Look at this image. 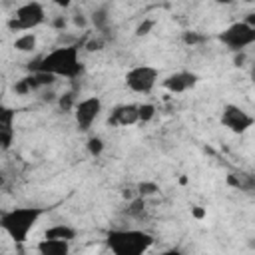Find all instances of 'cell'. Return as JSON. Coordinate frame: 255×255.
Instances as JSON below:
<instances>
[{
  "instance_id": "1",
  "label": "cell",
  "mask_w": 255,
  "mask_h": 255,
  "mask_svg": "<svg viewBox=\"0 0 255 255\" xmlns=\"http://www.w3.org/2000/svg\"><path fill=\"white\" fill-rule=\"evenodd\" d=\"M30 72L42 70V72H50L56 78H78L82 74V62H80V46L78 44H70V46H60L52 52H48L46 56H42L36 62H30L28 66Z\"/></svg>"
},
{
  "instance_id": "2",
  "label": "cell",
  "mask_w": 255,
  "mask_h": 255,
  "mask_svg": "<svg viewBox=\"0 0 255 255\" xmlns=\"http://www.w3.org/2000/svg\"><path fill=\"white\" fill-rule=\"evenodd\" d=\"M46 213L44 207H16L0 215V227L8 233V237L16 243H24L28 239L30 229L38 223V219Z\"/></svg>"
},
{
  "instance_id": "3",
  "label": "cell",
  "mask_w": 255,
  "mask_h": 255,
  "mask_svg": "<svg viewBox=\"0 0 255 255\" xmlns=\"http://www.w3.org/2000/svg\"><path fill=\"white\" fill-rule=\"evenodd\" d=\"M153 243V237L139 229H114L106 235V245L116 255H141Z\"/></svg>"
},
{
  "instance_id": "4",
  "label": "cell",
  "mask_w": 255,
  "mask_h": 255,
  "mask_svg": "<svg viewBox=\"0 0 255 255\" xmlns=\"http://www.w3.org/2000/svg\"><path fill=\"white\" fill-rule=\"evenodd\" d=\"M219 40L233 52H239L255 42V26H249L247 22H235L221 32Z\"/></svg>"
},
{
  "instance_id": "5",
  "label": "cell",
  "mask_w": 255,
  "mask_h": 255,
  "mask_svg": "<svg viewBox=\"0 0 255 255\" xmlns=\"http://www.w3.org/2000/svg\"><path fill=\"white\" fill-rule=\"evenodd\" d=\"M157 82V70L151 66H135L126 74V86L135 94H149Z\"/></svg>"
},
{
  "instance_id": "6",
  "label": "cell",
  "mask_w": 255,
  "mask_h": 255,
  "mask_svg": "<svg viewBox=\"0 0 255 255\" xmlns=\"http://www.w3.org/2000/svg\"><path fill=\"white\" fill-rule=\"evenodd\" d=\"M102 112V100L98 96H90L74 106V116H76V126L80 131H88L92 124L98 120Z\"/></svg>"
},
{
  "instance_id": "7",
  "label": "cell",
  "mask_w": 255,
  "mask_h": 255,
  "mask_svg": "<svg viewBox=\"0 0 255 255\" xmlns=\"http://www.w3.org/2000/svg\"><path fill=\"white\" fill-rule=\"evenodd\" d=\"M221 124L225 128H229L233 133H243V131H247L255 124V120H253V116H249L239 106L227 104L223 108V114H221Z\"/></svg>"
},
{
  "instance_id": "8",
  "label": "cell",
  "mask_w": 255,
  "mask_h": 255,
  "mask_svg": "<svg viewBox=\"0 0 255 255\" xmlns=\"http://www.w3.org/2000/svg\"><path fill=\"white\" fill-rule=\"evenodd\" d=\"M14 18L20 22V28L22 30H32V28H36V26H40L44 22L46 12H44V8H42L40 2H34L32 0V2H26V4L18 6Z\"/></svg>"
},
{
  "instance_id": "9",
  "label": "cell",
  "mask_w": 255,
  "mask_h": 255,
  "mask_svg": "<svg viewBox=\"0 0 255 255\" xmlns=\"http://www.w3.org/2000/svg\"><path fill=\"white\" fill-rule=\"evenodd\" d=\"M197 80L199 78L193 72H175L163 80V88L171 94H183V92L191 90L197 84Z\"/></svg>"
},
{
  "instance_id": "10",
  "label": "cell",
  "mask_w": 255,
  "mask_h": 255,
  "mask_svg": "<svg viewBox=\"0 0 255 255\" xmlns=\"http://www.w3.org/2000/svg\"><path fill=\"white\" fill-rule=\"evenodd\" d=\"M110 126H133L137 124V106L133 104H122L116 106L108 118Z\"/></svg>"
},
{
  "instance_id": "11",
  "label": "cell",
  "mask_w": 255,
  "mask_h": 255,
  "mask_svg": "<svg viewBox=\"0 0 255 255\" xmlns=\"http://www.w3.org/2000/svg\"><path fill=\"white\" fill-rule=\"evenodd\" d=\"M36 249L42 253V255H66L70 251V241L66 239H50V237H44Z\"/></svg>"
},
{
  "instance_id": "12",
  "label": "cell",
  "mask_w": 255,
  "mask_h": 255,
  "mask_svg": "<svg viewBox=\"0 0 255 255\" xmlns=\"http://www.w3.org/2000/svg\"><path fill=\"white\" fill-rule=\"evenodd\" d=\"M76 229L74 227H70V225H54V227H50V229H46L44 231V237H50V239H66V241H72L74 237H76Z\"/></svg>"
},
{
  "instance_id": "13",
  "label": "cell",
  "mask_w": 255,
  "mask_h": 255,
  "mask_svg": "<svg viewBox=\"0 0 255 255\" xmlns=\"http://www.w3.org/2000/svg\"><path fill=\"white\" fill-rule=\"evenodd\" d=\"M36 36L32 34V32H28V34H22L20 38H16V42H14V48L18 50V52H34L36 50Z\"/></svg>"
},
{
  "instance_id": "14",
  "label": "cell",
  "mask_w": 255,
  "mask_h": 255,
  "mask_svg": "<svg viewBox=\"0 0 255 255\" xmlns=\"http://www.w3.org/2000/svg\"><path fill=\"white\" fill-rule=\"evenodd\" d=\"M14 122H0V149H8L14 139Z\"/></svg>"
},
{
  "instance_id": "15",
  "label": "cell",
  "mask_w": 255,
  "mask_h": 255,
  "mask_svg": "<svg viewBox=\"0 0 255 255\" xmlns=\"http://www.w3.org/2000/svg\"><path fill=\"white\" fill-rule=\"evenodd\" d=\"M92 24L96 26L98 32H106V30H108V24H110L108 10H106V8H98V10H94V14H92Z\"/></svg>"
},
{
  "instance_id": "16",
  "label": "cell",
  "mask_w": 255,
  "mask_h": 255,
  "mask_svg": "<svg viewBox=\"0 0 255 255\" xmlns=\"http://www.w3.org/2000/svg\"><path fill=\"white\" fill-rule=\"evenodd\" d=\"M56 102H58V106H60L62 112H72L74 110V104H76V94L74 92H66V94L58 96Z\"/></svg>"
},
{
  "instance_id": "17",
  "label": "cell",
  "mask_w": 255,
  "mask_h": 255,
  "mask_svg": "<svg viewBox=\"0 0 255 255\" xmlns=\"http://www.w3.org/2000/svg\"><path fill=\"white\" fill-rule=\"evenodd\" d=\"M32 76H34V80H36V84H38L40 88L52 86V84L56 82V76H54V74H50V72H42V70H36V72H32Z\"/></svg>"
},
{
  "instance_id": "18",
  "label": "cell",
  "mask_w": 255,
  "mask_h": 255,
  "mask_svg": "<svg viewBox=\"0 0 255 255\" xmlns=\"http://www.w3.org/2000/svg\"><path fill=\"white\" fill-rule=\"evenodd\" d=\"M153 116H155V106L153 104H141V106H137V122L145 124Z\"/></svg>"
},
{
  "instance_id": "19",
  "label": "cell",
  "mask_w": 255,
  "mask_h": 255,
  "mask_svg": "<svg viewBox=\"0 0 255 255\" xmlns=\"http://www.w3.org/2000/svg\"><path fill=\"white\" fill-rule=\"evenodd\" d=\"M143 209H145V201H143V197L135 195L133 199H129V205H128V213H129V215L139 217V215H143Z\"/></svg>"
},
{
  "instance_id": "20",
  "label": "cell",
  "mask_w": 255,
  "mask_h": 255,
  "mask_svg": "<svg viewBox=\"0 0 255 255\" xmlns=\"http://www.w3.org/2000/svg\"><path fill=\"white\" fill-rule=\"evenodd\" d=\"M88 151H90L94 157L102 155V151H104V139L98 137V135H92V137L88 139Z\"/></svg>"
},
{
  "instance_id": "21",
  "label": "cell",
  "mask_w": 255,
  "mask_h": 255,
  "mask_svg": "<svg viewBox=\"0 0 255 255\" xmlns=\"http://www.w3.org/2000/svg\"><path fill=\"white\" fill-rule=\"evenodd\" d=\"M157 191H159V187L153 181H143V183L137 185V195L139 197H149V195H155Z\"/></svg>"
},
{
  "instance_id": "22",
  "label": "cell",
  "mask_w": 255,
  "mask_h": 255,
  "mask_svg": "<svg viewBox=\"0 0 255 255\" xmlns=\"http://www.w3.org/2000/svg\"><path fill=\"white\" fill-rule=\"evenodd\" d=\"M104 44H106V40L102 38V36H92L90 40H86V50L88 52H98V50H102L104 48Z\"/></svg>"
},
{
  "instance_id": "23",
  "label": "cell",
  "mask_w": 255,
  "mask_h": 255,
  "mask_svg": "<svg viewBox=\"0 0 255 255\" xmlns=\"http://www.w3.org/2000/svg\"><path fill=\"white\" fill-rule=\"evenodd\" d=\"M205 40V36L203 34H199V32H183V42L187 44V46H195V44H201Z\"/></svg>"
},
{
  "instance_id": "24",
  "label": "cell",
  "mask_w": 255,
  "mask_h": 255,
  "mask_svg": "<svg viewBox=\"0 0 255 255\" xmlns=\"http://www.w3.org/2000/svg\"><path fill=\"white\" fill-rule=\"evenodd\" d=\"M14 92H16V96H26V94H30V92H32V88H30L28 80H26V78H22V80H18V82L14 84Z\"/></svg>"
},
{
  "instance_id": "25",
  "label": "cell",
  "mask_w": 255,
  "mask_h": 255,
  "mask_svg": "<svg viewBox=\"0 0 255 255\" xmlns=\"http://www.w3.org/2000/svg\"><path fill=\"white\" fill-rule=\"evenodd\" d=\"M153 26H155V22H153V20H149V18H147V20H143V22L135 28V36H145V34H149V32L153 30Z\"/></svg>"
},
{
  "instance_id": "26",
  "label": "cell",
  "mask_w": 255,
  "mask_h": 255,
  "mask_svg": "<svg viewBox=\"0 0 255 255\" xmlns=\"http://www.w3.org/2000/svg\"><path fill=\"white\" fill-rule=\"evenodd\" d=\"M38 92H40V100H42V102H48V104H50V102H56V100H58V94H56L54 90H48V86H46V88H40Z\"/></svg>"
},
{
  "instance_id": "27",
  "label": "cell",
  "mask_w": 255,
  "mask_h": 255,
  "mask_svg": "<svg viewBox=\"0 0 255 255\" xmlns=\"http://www.w3.org/2000/svg\"><path fill=\"white\" fill-rule=\"evenodd\" d=\"M205 215H207V211H205L203 207H199V205H193V207H191V217H193V219L201 221V219H205Z\"/></svg>"
},
{
  "instance_id": "28",
  "label": "cell",
  "mask_w": 255,
  "mask_h": 255,
  "mask_svg": "<svg viewBox=\"0 0 255 255\" xmlns=\"http://www.w3.org/2000/svg\"><path fill=\"white\" fill-rule=\"evenodd\" d=\"M227 183H229L231 187H237V189H239V187H243L241 179H239V177H237L235 173H229V175H227Z\"/></svg>"
},
{
  "instance_id": "29",
  "label": "cell",
  "mask_w": 255,
  "mask_h": 255,
  "mask_svg": "<svg viewBox=\"0 0 255 255\" xmlns=\"http://www.w3.org/2000/svg\"><path fill=\"white\" fill-rule=\"evenodd\" d=\"M233 64H235L237 68L245 66V52H243V50H239V52L235 54V58H233Z\"/></svg>"
},
{
  "instance_id": "30",
  "label": "cell",
  "mask_w": 255,
  "mask_h": 255,
  "mask_svg": "<svg viewBox=\"0 0 255 255\" xmlns=\"http://www.w3.org/2000/svg\"><path fill=\"white\" fill-rule=\"evenodd\" d=\"M52 26H54L56 30H64V28H66V18H64V16H58V18L52 22Z\"/></svg>"
},
{
  "instance_id": "31",
  "label": "cell",
  "mask_w": 255,
  "mask_h": 255,
  "mask_svg": "<svg viewBox=\"0 0 255 255\" xmlns=\"http://www.w3.org/2000/svg\"><path fill=\"white\" fill-rule=\"evenodd\" d=\"M74 24H76V26H80V28H84L88 22H86L84 14H76V16H74Z\"/></svg>"
},
{
  "instance_id": "32",
  "label": "cell",
  "mask_w": 255,
  "mask_h": 255,
  "mask_svg": "<svg viewBox=\"0 0 255 255\" xmlns=\"http://www.w3.org/2000/svg\"><path fill=\"white\" fill-rule=\"evenodd\" d=\"M8 28H10V30H14V32H16V30H18V32L22 30V28H20V22H18L16 18H10V20H8Z\"/></svg>"
},
{
  "instance_id": "33",
  "label": "cell",
  "mask_w": 255,
  "mask_h": 255,
  "mask_svg": "<svg viewBox=\"0 0 255 255\" xmlns=\"http://www.w3.org/2000/svg\"><path fill=\"white\" fill-rule=\"evenodd\" d=\"M122 195H124V197H126V199L129 201V199H133V197L137 195V191H133V189H128V187H126V189L122 191Z\"/></svg>"
},
{
  "instance_id": "34",
  "label": "cell",
  "mask_w": 255,
  "mask_h": 255,
  "mask_svg": "<svg viewBox=\"0 0 255 255\" xmlns=\"http://www.w3.org/2000/svg\"><path fill=\"white\" fill-rule=\"evenodd\" d=\"M54 4L60 6V8H68V6L72 4V0H54Z\"/></svg>"
},
{
  "instance_id": "35",
  "label": "cell",
  "mask_w": 255,
  "mask_h": 255,
  "mask_svg": "<svg viewBox=\"0 0 255 255\" xmlns=\"http://www.w3.org/2000/svg\"><path fill=\"white\" fill-rule=\"evenodd\" d=\"M179 183H181V185H185V183H187V177H185V175H181V177H179Z\"/></svg>"
},
{
  "instance_id": "36",
  "label": "cell",
  "mask_w": 255,
  "mask_h": 255,
  "mask_svg": "<svg viewBox=\"0 0 255 255\" xmlns=\"http://www.w3.org/2000/svg\"><path fill=\"white\" fill-rule=\"evenodd\" d=\"M215 2H217V4H231L233 0H215Z\"/></svg>"
},
{
  "instance_id": "37",
  "label": "cell",
  "mask_w": 255,
  "mask_h": 255,
  "mask_svg": "<svg viewBox=\"0 0 255 255\" xmlns=\"http://www.w3.org/2000/svg\"><path fill=\"white\" fill-rule=\"evenodd\" d=\"M2 185H4V177L0 175V187H2Z\"/></svg>"
},
{
  "instance_id": "38",
  "label": "cell",
  "mask_w": 255,
  "mask_h": 255,
  "mask_svg": "<svg viewBox=\"0 0 255 255\" xmlns=\"http://www.w3.org/2000/svg\"><path fill=\"white\" fill-rule=\"evenodd\" d=\"M245 2H253V0H245Z\"/></svg>"
}]
</instances>
